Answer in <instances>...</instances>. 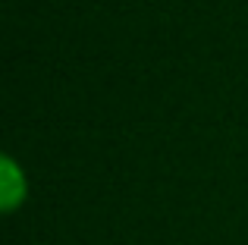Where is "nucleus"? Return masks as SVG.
I'll return each mask as SVG.
<instances>
[{
  "label": "nucleus",
  "mask_w": 248,
  "mask_h": 245,
  "mask_svg": "<svg viewBox=\"0 0 248 245\" xmlns=\"http://www.w3.org/2000/svg\"><path fill=\"white\" fill-rule=\"evenodd\" d=\"M25 201H29V176L13 154H3L0 157V211L16 214Z\"/></svg>",
  "instance_id": "nucleus-1"
}]
</instances>
